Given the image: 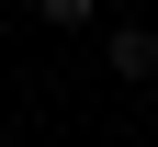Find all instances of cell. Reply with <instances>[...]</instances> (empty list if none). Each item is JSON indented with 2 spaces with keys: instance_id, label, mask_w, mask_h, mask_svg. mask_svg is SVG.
Masks as SVG:
<instances>
[{
  "instance_id": "obj_1",
  "label": "cell",
  "mask_w": 158,
  "mask_h": 147,
  "mask_svg": "<svg viewBox=\"0 0 158 147\" xmlns=\"http://www.w3.org/2000/svg\"><path fill=\"white\" fill-rule=\"evenodd\" d=\"M102 68L124 79V91H135V79H158V34H147V23H113V34H102Z\"/></svg>"
},
{
  "instance_id": "obj_2",
  "label": "cell",
  "mask_w": 158,
  "mask_h": 147,
  "mask_svg": "<svg viewBox=\"0 0 158 147\" xmlns=\"http://www.w3.org/2000/svg\"><path fill=\"white\" fill-rule=\"evenodd\" d=\"M34 23H56V34H90V23H102V0H34Z\"/></svg>"
}]
</instances>
